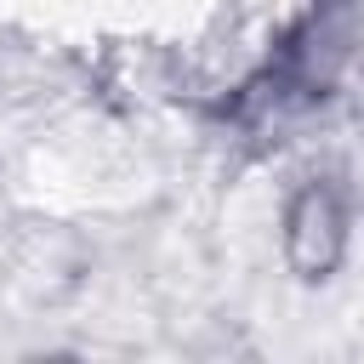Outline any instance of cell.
Returning a JSON list of instances; mask_svg holds the SVG:
<instances>
[{
	"mask_svg": "<svg viewBox=\"0 0 364 364\" xmlns=\"http://www.w3.org/2000/svg\"><path fill=\"white\" fill-rule=\"evenodd\" d=\"M341 239H347V228H341L336 193L318 188V182L301 188L296 205H290V216H284V256H290V267L301 279H324L341 262Z\"/></svg>",
	"mask_w": 364,
	"mask_h": 364,
	"instance_id": "1",
	"label": "cell"
}]
</instances>
